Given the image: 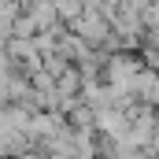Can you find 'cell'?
<instances>
[{
    "label": "cell",
    "instance_id": "6da1fadb",
    "mask_svg": "<svg viewBox=\"0 0 159 159\" xmlns=\"http://www.w3.org/2000/svg\"><path fill=\"white\" fill-rule=\"evenodd\" d=\"M52 22H56L52 4H37V7H30V26H34V30H48Z\"/></svg>",
    "mask_w": 159,
    "mask_h": 159
},
{
    "label": "cell",
    "instance_id": "7a4b0ae2",
    "mask_svg": "<svg viewBox=\"0 0 159 159\" xmlns=\"http://www.w3.org/2000/svg\"><path fill=\"white\" fill-rule=\"evenodd\" d=\"M59 15H67L70 22L81 15V0H59Z\"/></svg>",
    "mask_w": 159,
    "mask_h": 159
}]
</instances>
